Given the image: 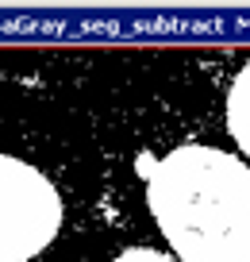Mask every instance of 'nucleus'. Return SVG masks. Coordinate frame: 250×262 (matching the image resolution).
Listing matches in <instances>:
<instances>
[{
    "mask_svg": "<svg viewBox=\"0 0 250 262\" xmlns=\"http://www.w3.org/2000/svg\"><path fill=\"white\" fill-rule=\"evenodd\" d=\"M146 170V205L185 262H250V170L216 147H177Z\"/></svg>",
    "mask_w": 250,
    "mask_h": 262,
    "instance_id": "1",
    "label": "nucleus"
},
{
    "mask_svg": "<svg viewBox=\"0 0 250 262\" xmlns=\"http://www.w3.org/2000/svg\"><path fill=\"white\" fill-rule=\"evenodd\" d=\"M62 228V201L47 173L0 155V262H27Z\"/></svg>",
    "mask_w": 250,
    "mask_h": 262,
    "instance_id": "2",
    "label": "nucleus"
},
{
    "mask_svg": "<svg viewBox=\"0 0 250 262\" xmlns=\"http://www.w3.org/2000/svg\"><path fill=\"white\" fill-rule=\"evenodd\" d=\"M112 262H173L170 254H162V251H150V247H131V251L116 254Z\"/></svg>",
    "mask_w": 250,
    "mask_h": 262,
    "instance_id": "4",
    "label": "nucleus"
},
{
    "mask_svg": "<svg viewBox=\"0 0 250 262\" xmlns=\"http://www.w3.org/2000/svg\"><path fill=\"white\" fill-rule=\"evenodd\" d=\"M227 127H231L239 150L250 155V62L239 70V77L231 85V97H227Z\"/></svg>",
    "mask_w": 250,
    "mask_h": 262,
    "instance_id": "3",
    "label": "nucleus"
}]
</instances>
